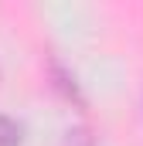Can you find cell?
Wrapping results in <instances>:
<instances>
[{
  "instance_id": "1",
  "label": "cell",
  "mask_w": 143,
  "mask_h": 146,
  "mask_svg": "<svg viewBox=\"0 0 143 146\" xmlns=\"http://www.w3.org/2000/svg\"><path fill=\"white\" fill-rule=\"evenodd\" d=\"M21 143V126L10 119H0V146H17Z\"/></svg>"
}]
</instances>
